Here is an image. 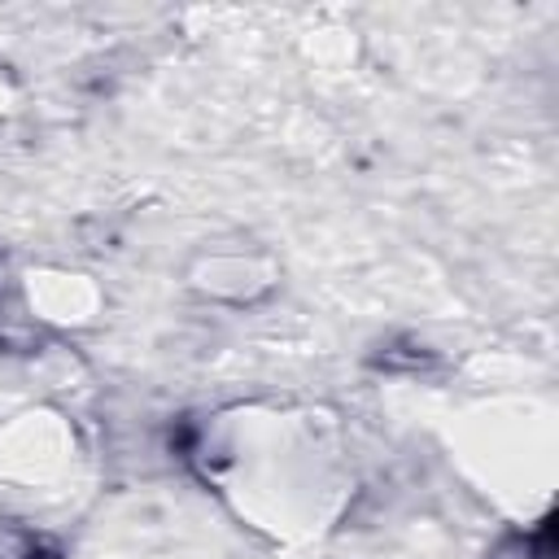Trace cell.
Listing matches in <instances>:
<instances>
[{"label": "cell", "mask_w": 559, "mask_h": 559, "mask_svg": "<svg viewBox=\"0 0 559 559\" xmlns=\"http://www.w3.org/2000/svg\"><path fill=\"white\" fill-rule=\"evenodd\" d=\"M0 559H61V546L31 524H0Z\"/></svg>", "instance_id": "6da1fadb"}]
</instances>
